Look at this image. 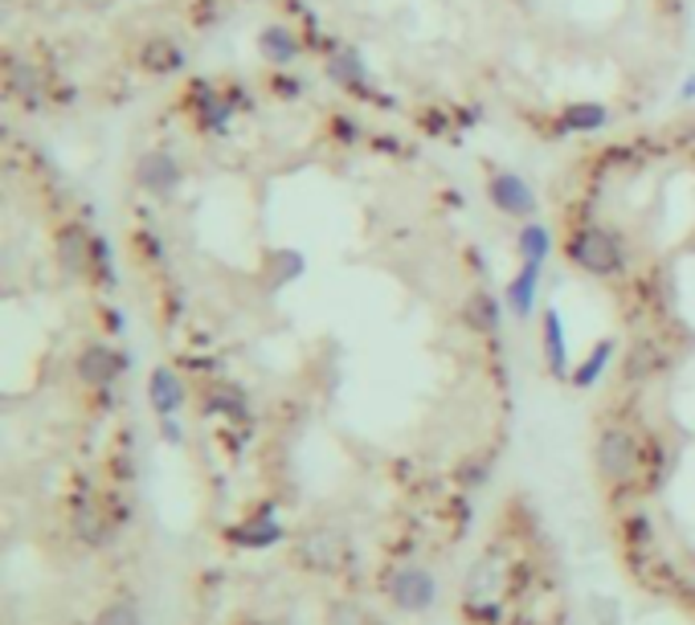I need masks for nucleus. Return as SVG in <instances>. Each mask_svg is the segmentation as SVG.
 Returning <instances> with one entry per match:
<instances>
[{"label":"nucleus","mask_w":695,"mask_h":625,"mask_svg":"<svg viewBox=\"0 0 695 625\" xmlns=\"http://www.w3.org/2000/svg\"><path fill=\"white\" fill-rule=\"evenodd\" d=\"M258 50H262L266 62L287 66V62H295V53H299V41H295L291 29L270 26V29H262V38H258Z\"/></svg>","instance_id":"dca6fc26"},{"label":"nucleus","mask_w":695,"mask_h":625,"mask_svg":"<svg viewBox=\"0 0 695 625\" xmlns=\"http://www.w3.org/2000/svg\"><path fill=\"white\" fill-rule=\"evenodd\" d=\"M136 180L148 188L152 197H168V192L180 185V163L172 160V156H165V151H148V156L139 160Z\"/></svg>","instance_id":"9b49d317"},{"label":"nucleus","mask_w":695,"mask_h":625,"mask_svg":"<svg viewBox=\"0 0 695 625\" xmlns=\"http://www.w3.org/2000/svg\"><path fill=\"white\" fill-rule=\"evenodd\" d=\"M548 250H553V234H548L544 226H524V229H519V258H524V262L544 266Z\"/></svg>","instance_id":"a211bd4d"},{"label":"nucleus","mask_w":695,"mask_h":625,"mask_svg":"<svg viewBox=\"0 0 695 625\" xmlns=\"http://www.w3.org/2000/svg\"><path fill=\"white\" fill-rule=\"evenodd\" d=\"M385 593H389L393 609L401 613H426L438 605V576L421 564H405L397 573H389L385 581Z\"/></svg>","instance_id":"20e7f679"},{"label":"nucleus","mask_w":695,"mask_h":625,"mask_svg":"<svg viewBox=\"0 0 695 625\" xmlns=\"http://www.w3.org/2000/svg\"><path fill=\"white\" fill-rule=\"evenodd\" d=\"M536 287H540V266L524 262V270H519L504 290L507 311L516 315V319H528V315L536 311Z\"/></svg>","instance_id":"ddd939ff"},{"label":"nucleus","mask_w":695,"mask_h":625,"mask_svg":"<svg viewBox=\"0 0 695 625\" xmlns=\"http://www.w3.org/2000/svg\"><path fill=\"white\" fill-rule=\"evenodd\" d=\"M115 519L107 507H102L90 490H82L75 499V515H70V527H75V536L87 544V548H107L111 544V536H115Z\"/></svg>","instance_id":"39448f33"},{"label":"nucleus","mask_w":695,"mask_h":625,"mask_svg":"<svg viewBox=\"0 0 695 625\" xmlns=\"http://www.w3.org/2000/svg\"><path fill=\"white\" fill-rule=\"evenodd\" d=\"M221 536H226V544H234V548H241V552H266L287 539V527L275 519V507H266L262 515H250V519L226 527Z\"/></svg>","instance_id":"423d86ee"},{"label":"nucleus","mask_w":695,"mask_h":625,"mask_svg":"<svg viewBox=\"0 0 695 625\" xmlns=\"http://www.w3.org/2000/svg\"><path fill=\"white\" fill-rule=\"evenodd\" d=\"M295 560L311 568V573H336L344 560V539L328 527H311L299 544H295Z\"/></svg>","instance_id":"0eeeda50"},{"label":"nucleus","mask_w":695,"mask_h":625,"mask_svg":"<svg viewBox=\"0 0 695 625\" xmlns=\"http://www.w3.org/2000/svg\"><path fill=\"white\" fill-rule=\"evenodd\" d=\"M609 360H614V339H602V344L573 368V376H569L573 388H594L597 380H602V373L609 368Z\"/></svg>","instance_id":"f3484780"},{"label":"nucleus","mask_w":695,"mask_h":625,"mask_svg":"<svg viewBox=\"0 0 695 625\" xmlns=\"http://www.w3.org/2000/svg\"><path fill=\"white\" fill-rule=\"evenodd\" d=\"M569 258L577 270L594 278H614L622 275L626 266V254H622V241L602 226H582L569 238Z\"/></svg>","instance_id":"7ed1b4c3"},{"label":"nucleus","mask_w":695,"mask_h":625,"mask_svg":"<svg viewBox=\"0 0 695 625\" xmlns=\"http://www.w3.org/2000/svg\"><path fill=\"white\" fill-rule=\"evenodd\" d=\"M58 262H62L66 275H87L90 262H95V238H87V229L66 226L58 234Z\"/></svg>","instance_id":"f8f14e48"},{"label":"nucleus","mask_w":695,"mask_h":625,"mask_svg":"<svg viewBox=\"0 0 695 625\" xmlns=\"http://www.w3.org/2000/svg\"><path fill=\"white\" fill-rule=\"evenodd\" d=\"M463 324H467L470 331H479V336H492L495 327H499V302H495L487 290L470 295V299L463 302Z\"/></svg>","instance_id":"2eb2a0df"},{"label":"nucleus","mask_w":695,"mask_h":625,"mask_svg":"<svg viewBox=\"0 0 695 625\" xmlns=\"http://www.w3.org/2000/svg\"><path fill=\"white\" fill-rule=\"evenodd\" d=\"M512 576L504 548H487L467 573V588H463V613L470 625H499L504 617V588Z\"/></svg>","instance_id":"f257e3e1"},{"label":"nucleus","mask_w":695,"mask_h":625,"mask_svg":"<svg viewBox=\"0 0 695 625\" xmlns=\"http://www.w3.org/2000/svg\"><path fill=\"white\" fill-rule=\"evenodd\" d=\"M127 368L123 351L107 348V344H90L82 356H78V380L90 388H111Z\"/></svg>","instance_id":"6e6552de"},{"label":"nucleus","mask_w":695,"mask_h":625,"mask_svg":"<svg viewBox=\"0 0 695 625\" xmlns=\"http://www.w3.org/2000/svg\"><path fill=\"white\" fill-rule=\"evenodd\" d=\"M602 123H606V111L597 102H573L569 111H565V127L569 131H594Z\"/></svg>","instance_id":"aec40b11"},{"label":"nucleus","mask_w":695,"mask_h":625,"mask_svg":"<svg viewBox=\"0 0 695 625\" xmlns=\"http://www.w3.org/2000/svg\"><path fill=\"white\" fill-rule=\"evenodd\" d=\"M217 405H221V413H226V417H234V421H246V417H250V409H246V397H241V388H221V393H217Z\"/></svg>","instance_id":"393cba45"},{"label":"nucleus","mask_w":695,"mask_h":625,"mask_svg":"<svg viewBox=\"0 0 695 625\" xmlns=\"http://www.w3.org/2000/svg\"><path fill=\"white\" fill-rule=\"evenodd\" d=\"M544 364L553 376H569V351H565V324L556 311H544Z\"/></svg>","instance_id":"4468645a"},{"label":"nucleus","mask_w":695,"mask_h":625,"mask_svg":"<svg viewBox=\"0 0 695 625\" xmlns=\"http://www.w3.org/2000/svg\"><path fill=\"white\" fill-rule=\"evenodd\" d=\"M331 70H336V78H340V82H360V78H356V58H353V53L336 58V62H331Z\"/></svg>","instance_id":"bb28decb"},{"label":"nucleus","mask_w":695,"mask_h":625,"mask_svg":"<svg viewBox=\"0 0 695 625\" xmlns=\"http://www.w3.org/2000/svg\"><path fill=\"white\" fill-rule=\"evenodd\" d=\"M270 266H275V287H282V282H291V278L304 275V254L278 250V254H270Z\"/></svg>","instance_id":"4be33fe9"},{"label":"nucleus","mask_w":695,"mask_h":625,"mask_svg":"<svg viewBox=\"0 0 695 625\" xmlns=\"http://www.w3.org/2000/svg\"><path fill=\"white\" fill-rule=\"evenodd\" d=\"M38 70H29V66L13 62V75H9V90L13 95H21V99L29 102V107H38Z\"/></svg>","instance_id":"5701e85b"},{"label":"nucleus","mask_w":695,"mask_h":625,"mask_svg":"<svg viewBox=\"0 0 695 625\" xmlns=\"http://www.w3.org/2000/svg\"><path fill=\"white\" fill-rule=\"evenodd\" d=\"M160 438H165L168 446H185V429H180L177 417H160Z\"/></svg>","instance_id":"a878e982"},{"label":"nucleus","mask_w":695,"mask_h":625,"mask_svg":"<svg viewBox=\"0 0 695 625\" xmlns=\"http://www.w3.org/2000/svg\"><path fill=\"white\" fill-rule=\"evenodd\" d=\"M695 95V82H687V87H683V99H692Z\"/></svg>","instance_id":"cd10ccee"},{"label":"nucleus","mask_w":695,"mask_h":625,"mask_svg":"<svg viewBox=\"0 0 695 625\" xmlns=\"http://www.w3.org/2000/svg\"><path fill=\"white\" fill-rule=\"evenodd\" d=\"M594 466L606 487H634L643 475V446L626 426H606L594 442Z\"/></svg>","instance_id":"f03ea898"},{"label":"nucleus","mask_w":695,"mask_h":625,"mask_svg":"<svg viewBox=\"0 0 695 625\" xmlns=\"http://www.w3.org/2000/svg\"><path fill=\"white\" fill-rule=\"evenodd\" d=\"M487 197H492L495 209L507 217L536 214V192H532V185H524L516 172H495L492 180H487Z\"/></svg>","instance_id":"1a4fd4ad"},{"label":"nucleus","mask_w":695,"mask_h":625,"mask_svg":"<svg viewBox=\"0 0 695 625\" xmlns=\"http://www.w3.org/2000/svg\"><path fill=\"white\" fill-rule=\"evenodd\" d=\"M455 478H458V487H467V490H479L487 478H492V463L487 458H479V463H463L455 470Z\"/></svg>","instance_id":"b1692460"},{"label":"nucleus","mask_w":695,"mask_h":625,"mask_svg":"<svg viewBox=\"0 0 695 625\" xmlns=\"http://www.w3.org/2000/svg\"><path fill=\"white\" fill-rule=\"evenodd\" d=\"M143 66H148L152 75H168V70H177L180 66V50L172 46V41L152 38L148 46H143Z\"/></svg>","instance_id":"6ab92c4d"},{"label":"nucleus","mask_w":695,"mask_h":625,"mask_svg":"<svg viewBox=\"0 0 695 625\" xmlns=\"http://www.w3.org/2000/svg\"><path fill=\"white\" fill-rule=\"evenodd\" d=\"M95 625H143V617H139V609L131 605V601H111V605H102L99 609Z\"/></svg>","instance_id":"412c9836"},{"label":"nucleus","mask_w":695,"mask_h":625,"mask_svg":"<svg viewBox=\"0 0 695 625\" xmlns=\"http://www.w3.org/2000/svg\"><path fill=\"white\" fill-rule=\"evenodd\" d=\"M148 400H152L156 417H177L180 409H185V400H189V393H185V380H180L172 368H152V376H148Z\"/></svg>","instance_id":"9d476101"}]
</instances>
